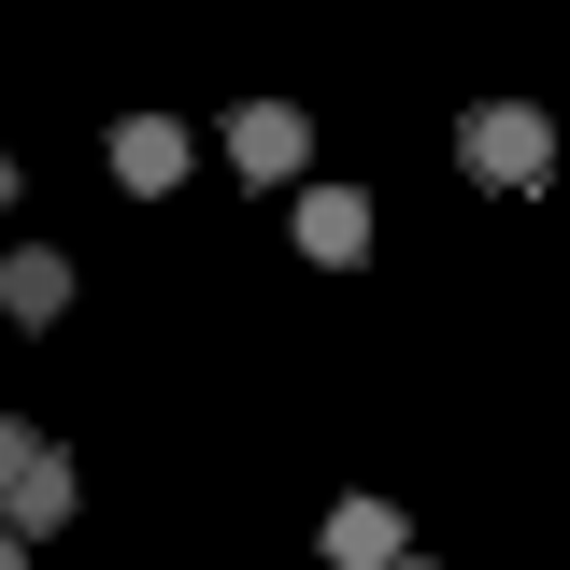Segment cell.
<instances>
[{
	"mask_svg": "<svg viewBox=\"0 0 570 570\" xmlns=\"http://www.w3.org/2000/svg\"><path fill=\"white\" fill-rule=\"evenodd\" d=\"M456 157H471L485 186H513V200H528V186L557 171V129H542L528 100H471V115H456Z\"/></svg>",
	"mask_w": 570,
	"mask_h": 570,
	"instance_id": "6da1fadb",
	"label": "cell"
},
{
	"mask_svg": "<svg viewBox=\"0 0 570 570\" xmlns=\"http://www.w3.org/2000/svg\"><path fill=\"white\" fill-rule=\"evenodd\" d=\"M228 157H243V186H299V171H314L299 100H243V115H228Z\"/></svg>",
	"mask_w": 570,
	"mask_h": 570,
	"instance_id": "7a4b0ae2",
	"label": "cell"
},
{
	"mask_svg": "<svg viewBox=\"0 0 570 570\" xmlns=\"http://www.w3.org/2000/svg\"><path fill=\"white\" fill-rule=\"evenodd\" d=\"M299 257H314V272H356V257H371V200H356V186H299Z\"/></svg>",
	"mask_w": 570,
	"mask_h": 570,
	"instance_id": "3957f363",
	"label": "cell"
},
{
	"mask_svg": "<svg viewBox=\"0 0 570 570\" xmlns=\"http://www.w3.org/2000/svg\"><path fill=\"white\" fill-rule=\"evenodd\" d=\"M0 314H14V328H58L71 314V257L58 243H14V257H0Z\"/></svg>",
	"mask_w": 570,
	"mask_h": 570,
	"instance_id": "277c9868",
	"label": "cell"
},
{
	"mask_svg": "<svg viewBox=\"0 0 570 570\" xmlns=\"http://www.w3.org/2000/svg\"><path fill=\"white\" fill-rule=\"evenodd\" d=\"M186 157H200V142L171 129V115H129V129H115V186H142V200H157V186H171Z\"/></svg>",
	"mask_w": 570,
	"mask_h": 570,
	"instance_id": "5b68a950",
	"label": "cell"
},
{
	"mask_svg": "<svg viewBox=\"0 0 570 570\" xmlns=\"http://www.w3.org/2000/svg\"><path fill=\"white\" fill-rule=\"evenodd\" d=\"M328 557H343V570H385V557H400V513H385V499H343V513H328Z\"/></svg>",
	"mask_w": 570,
	"mask_h": 570,
	"instance_id": "8992f818",
	"label": "cell"
},
{
	"mask_svg": "<svg viewBox=\"0 0 570 570\" xmlns=\"http://www.w3.org/2000/svg\"><path fill=\"white\" fill-rule=\"evenodd\" d=\"M43 456H58V442H43V428H29V414H0V499L29 485V471H43Z\"/></svg>",
	"mask_w": 570,
	"mask_h": 570,
	"instance_id": "52a82bcc",
	"label": "cell"
},
{
	"mask_svg": "<svg viewBox=\"0 0 570 570\" xmlns=\"http://www.w3.org/2000/svg\"><path fill=\"white\" fill-rule=\"evenodd\" d=\"M0 570H29V542H14V528H0Z\"/></svg>",
	"mask_w": 570,
	"mask_h": 570,
	"instance_id": "ba28073f",
	"label": "cell"
},
{
	"mask_svg": "<svg viewBox=\"0 0 570 570\" xmlns=\"http://www.w3.org/2000/svg\"><path fill=\"white\" fill-rule=\"evenodd\" d=\"M0 214H14V157H0Z\"/></svg>",
	"mask_w": 570,
	"mask_h": 570,
	"instance_id": "9c48e42d",
	"label": "cell"
},
{
	"mask_svg": "<svg viewBox=\"0 0 570 570\" xmlns=\"http://www.w3.org/2000/svg\"><path fill=\"white\" fill-rule=\"evenodd\" d=\"M385 570H428V557H385Z\"/></svg>",
	"mask_w": 570,
	"mask_h": 570,
	"instance_id": "30bf717a",
	"label": "cell"
}]
</instances>
